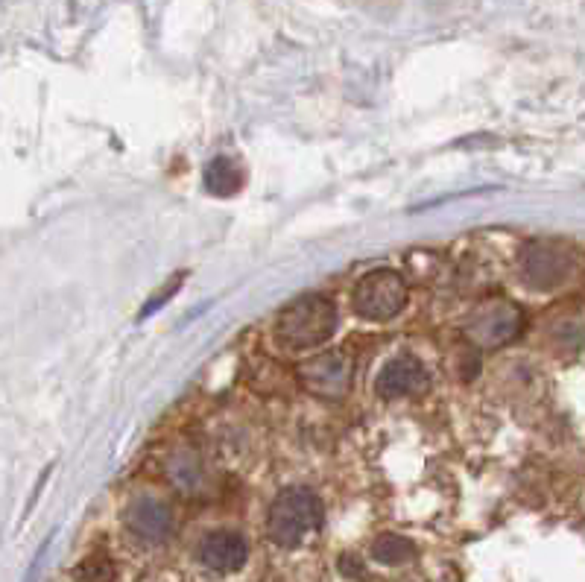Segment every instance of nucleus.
Segmentation results:
<instances>
[{"label":"nucleus","mask_w":585,"mask_h":582,"mask_svg":"<svg viewBox=\"0 0 585 582\" xmlns=\"http://www.w3.org/2000/svg\"><path fill=\"white\" fill-rule=\"evenodd\" d=\"M337 331V305L322 293H305L275 316V340L287 351L316 349Z\"/></svg>","instance_id":"nucleus-1"},{"label":"nucleus","mask_w":585,"mask_h":582,"mask_svg":"<svg viewBox=\"0 0 585 582\" xmlns=\"http://www.w3.org/2000/svg\"><path fill=\"white\" fill-rule=\"evenodd\" d=\"M322 518H325V509H322V501L316 498V492L290 486L270 506L267 536L275 547L293 550L322 527Z\"/></svg>","instance_id":"nucleus-2"},{"label":"nucleus","mask_w":585,"mask_h":582,"mask_svg":"<svg viewBox=\"0 0 585 582\" xmlns=\"http://www.w3.org/2000/svg\"><path fill=\"white\" fill-rule=\"evenodd\" d=\"M524 331V311L509 299H486L468 313L463 334L477 349H501Z\"/></svg>","instance_id":"nucleus-3"},{"label":"nucleus","mask_w":585,"mask_h":582,"mask_svg":"<svg viewBox=\"0 0 585 582\" xmlns=\"http://www.w3.org/2000/svg\"><path fill=\"white\" fill-rule=\"evenodd\" d=\"M351 305L357 316L369 322H387L404 311L407 305V281L395 270L366 272L351 293Z\"/></svg>","instance_id":"nucleus-4"},{"label":"nucleus","mask_w":585,"mask_h":582,"mask_svg":"<svg viewBox=\"0 0 585 582\" xmlns=\"http://www.w3.org/2000/svg\"><path fill=\"white\" fill-rule=\"evenodd\" d=\"M518 270L527 287L533 290H553L565 284L574 272V255L553 240H533L521 249Z\"/></svg>","instance_id":"nucleus-5"},{"label":"nucleus","mask_w":585,"mask_h":582,"mask_svg":"<svg viewBox=\"0 0 585 582\" xmlns=\"http://www.w3.org/2000/svg\"><path fill=\"white\" fill-rule=\"evenodd\" d=\"M354 363L346 351H322L299 363V384L322 401H343L351 392Z\"/></svg>","instance_id":"nucleus-6"},{"label":"nucleus","mask_w":585,"mask_h":582,"mask_svg":"<svg viewBox=\"0 0 585 582\" xmlns=\"http://www.w3.org/2000/svg\"><path fill=\"white\" fill-rule=\"evenodd\" d=\"M123 524H126V530L138 542L161 544L167 542L170 533H173V512H170V506L164 504V501L141 495V498H135L132 504L126 506Z\"/></svg>","instance_id":"nucleus-7"},{"label":"nucleus","mask_w":585,"mask_h":582,"mask_svg":"<svg viewBox=\"0 0 585 582\" xmlns=\"http://www.w3.org/2000/svg\"><path fill=\"white\" fill-rule=\"evenodd\" d=\"M430 375L425 369V363L413 354H398L392 357L390 363L378 372V381H375V392L381 398H407V395H422L428 392Z\"/></svg>","instance_id":"nucleus-8"},{"label":"nucleus","mask_w":585,"mask_h":582,"mask_svg":"<svg viewBox=\"0 0 585 582\" xmlns=\"http://www.w3.org/2000/svg\"><path fill=\"white\" fill-rule=\"evenodd\" d=\"M196 559L214 571V574H234L246 565L249 559V544L240 533H229V530H217L208 533L199 547H196Z\"/></svg>","instance_id":"nucleus-9"},{"label":"nucleus","mask_w":585,"mask_h":582,"mask_svg":"<svg viewBox=\"0 0 585 582\" xmlns=\"http://www.w3.org/2000/svg\"><path fill=\"white\" fill-rule=\"evenodd\" d=\"M167 480L185 495H199L205 492V466L194 451H176L167 460Z\"/></svg>","instance_id":"nucleus-10"},{"label":"nucleus","mask_w":585,"mask_h":582,"mask_svg":"<svg viewBox=\"0 0 585 582\" xmlns=\"http://www.w3.org/2000/svg\"><path fill=\"white\" fill-rule=\"evenodd\" d=\"M202 185L211 196H234L243 185V170L229 156L211 158L202 173Z\"/></svg>","instance_id":"nucleus-11"},{"label":"nucleus","mask_w":585,"mask_h":582,"mask_svg":"<svg viewBox=\"0 0 585 582\" xmlns=\"http://www.w3.org/2000/svg\"><path fill=\"white\" fill-rule=\"evenodd\" d=\"M413 556H416V544L410 542L407 536H398V533H384L372 544V559L381 562V565H404Z\"/></svg>","instance_id":"nucleus-12"},{"label":"nucleus","mask_w":585,"mask_h":582,"mask_svg":"<svg viewBox=\"0 0 585 582\" xmlns=\"http://www.w3.org/2000/svg\"><path fill=\"white\" fill-rule=\"evenodd\" d=\"M77 582H115V565L106 556H91L77 568Z\"/></svg>","instance_id":"nucleus-13"},{"label":"nucleus","mask_w":585,"mask_h":582,"mask_svg":"<svg viewBox=\"0 0 585 582\" xmlns=\"http://www.w3.org/2000/svg\"><path fill=\"white\" fill-rule=\"evenodd\" d=\"M340 574L351 577V580H360L363 577V562L357 556H343L340 559Z\"/></svg>","instance_id":"nucleus-14"},{"label":"nucleus","mask_w":585,"mask_h":582,"mask_svg":"<svg viewBox=\"0 0 585 582\" xmlns=\"http://www.w3.org/2000/svg\"><path fill=\"white\" fill-rule=\"evenodd\" d=\"M179 284H182V275H176V281H173V284H170V287H167V290H164L161 296H156V299H153V302H150V305L144 308V313H141V316H150V313L156 311V308H161V305H164V299H170V296L176 293V287H179Z\"/></svg>","instance_id":"nucleus-15"}]
</instances>
